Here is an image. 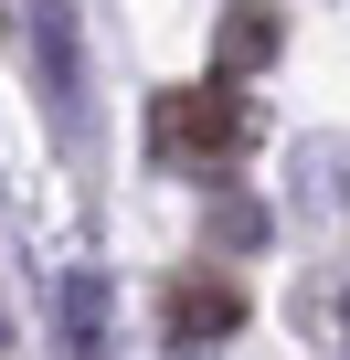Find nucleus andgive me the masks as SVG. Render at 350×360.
Wrapping results in <instances>:
<instances>
[{
    "instance_id": "f257e3e1",
    "label": "nucleus",
    "mask_w": 350,
    "mask_h": 360,
    "mask_svg": "<svg viewBox=\"0 0 350 360\" xmlns=\"http://www.w3.org/2000/svg\"><path fill=\"white\" fill-rule=\"evenodd\" d=\"M181 328H234V286H192L181 297Z\"/></svg>"
}]
</instances>
